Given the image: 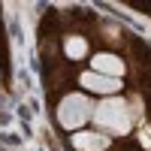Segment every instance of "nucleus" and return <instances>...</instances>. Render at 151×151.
Wrapping results in <instances>:
<instances>
[{
	"mask_svg": "<svg viewBox=\"0 0 151 151\" xmlns=\"http://www.w3.org/2000/svg\"><path fill=\"white\" fill-rule=\"evenodd\" d=\"M88 118H91V100L82 97V94H70L64 103H60V109H58V121H60V127H67V130L82 127Z\"/></svg>",
	"mask_w": 151,
	"mask_h": 151,
	"instance_id": "2",
	"label": "nucleus"
},
{
	"mask_svg": "<svg viewBox=\"0 0 151 151\" xmlns=\"http://www.w3.org/2000/svg\"><path fill=\"white\" fill-rule=\"evenodd\" d=\"M94 121L100 127H106L109 133H127L130 130V109H127L124 100L112 97V100H103L94 109Z\"/></svg>",
	"mask_w": 151,
	"mask_h": 151,
	"instance_id": "1",
	"label": "nucleus"
},
{
	"mask_svg": "<svg viewBox=\"0 0 151 151\" xmlns=\"http://www.w3.org/2000/svg\"><path fill=\"white\" fill-rule=\"evenodd\" d=\"M82 85L88 88V91H94V94H115L121 88L118 79H109V76H100V73H85Z\"/></svg>",
	"mask_w": 151,
	"mask_h": 151,
	"instance_id": "3",
	"label": "nucleus"
},
{
	"mask_svg": "<svg viewBox=\"0 0 151 151\" xmlns=\"http://www.w3.org/2000/svg\"><path fill=\"white\" fill-rule=\"evenodd\" d=\"M73 145L79 148V151H103L109 145V139L103 133H76L73 136Z\"/></svg>",
	"mask_w": 151,
	"mask_h": 151,
	"instance_id": "5",
	"label": "nucleus"
},
{
	"mask_svg": "<svg viewBox=\"0 0 151 151\" xmlns=\"http://www.w3.org/2000/svg\"><path fill=\"white\" fill-rule=\"evenodd\" d=\"M85 52H88V45H85L82 36H70L67 40V55L70 58H85Z\"/></svg>",
	"mask_w": 151,
	"mask_h": 151,
	"instance_id": "6",
	"label": "nucleus"
},
{
	"mask_svg": "<svg viewBox=\"0 0 151 151\" xmlns=\"http://www.w3.org/2000/svg\"><path fill=\"white\" fill-rule=\"evenodd\" d=\"M94 73L109 76V79H118V76L124 73V64H121V58H115V55H97L94 58Z\"/></svg>",
	"mask_w": 151,
	"mask_h": 151,
	"instance_id": "4",
	"label": "nucleus"
}]
</instances>
